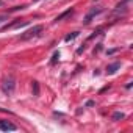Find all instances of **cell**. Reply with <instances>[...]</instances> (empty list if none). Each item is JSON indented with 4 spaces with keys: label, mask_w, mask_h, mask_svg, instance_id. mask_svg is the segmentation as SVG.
Segmentation results:
<instances>
[{
    "label": "cell",
    "mask_w": 133,
    "mask_h": 133,
    "mask_svg": "<svg viewBox=\"0 0 133 133\" xmlns=\"http://www.w3.org/2000/svg\"><path fill=\"white\" fill-rule=\"evenodd\" d=\"M42 31H44V27L42 25H33L31 28H28L27 31H24L19 36V41H28V39H33V38H38Z\"/></svg>",
    "instance_id": "cell-1"
},
{
    "label": "cell",
    "mask_w": 133,
    "mask_h": 133,
    "mask_svg": "<svg viewBox=\"0 0 133 133\" xmlns=\"http://www.w3.org/2000/svg\"><path fill=\"white\" fill-rule=\"evenodd\" d=\"M119 68H121V63H113V64H110L108 68H107V74H108V75H113Z\"/></svg>",
    "instance_id": "cell-7"
},
{
    "label": "cell",
    "mask_w": 133,
    "mask_h": 133,
    "mask_svg": "<svg viewBox=\"0 0 133 133\" xmlns=\"http://www.w3.org/2000/svg\"><path fill=\"white\" fill-rule=\"evenodd\" d=\"M117 52V49H113V50H108V55H111V53H116Z\"/></svg>",
    "instance_id": "cell-14"
},
{
    "label": "cell",
    "mask_w": 133,
    "mask_h": 133,
    "mask_svg": "<svg viewBox=\"0 0 133 133\" xmlns=\"http://www.w3.org/2000/svg\"><path fill=\"white\" fill-rule=\"evenodd\" d=\"M124 117H125V114L121 113V111H116V113L113 114V121H121V119H124Z\"/></svg>",
    "instance_id": "cell-9"
},
{
    "label": "cell",
    "mask_w": 133,
    "mask_h": 133,
    "mask_svg": "<svg viewBox=\"0 0 133 133\" xmlns=\"http://www.w3.org/2000/svg\"><path fill=\"white\" fill-rule=\"evenodd\" d=\"M100 13H102V8H92V10H91V11H89V13L85 16V19H83V24H85V25H88V24H89V22H91V21H92V19H94L97 14H100Z\"/></svg>",
    "instance_id": "cell-3"
},
{
    "label": "cell",
    "mask_w": 133,
    "mask_h": 133,
    "mask_svg": "<svg viewBox=\"0 0 133 133\" xmlns=\"http://www.w3.org/2000/svg\"><path fill=\"white\" fill-rule=\"evenodd\" d=\"M94 105V102L92 100H89V102H86V107H92Z\"/></svg>",
    "instance_id": "cell-15"
},
{
    "label": "cell",
    "mask_w": 133,
    "mask_h": 133,
    "mask_svg": "<svg viewBox=\"0 0 133 133\" xmlns=\"http://www.w3.org/2000/svg\"><path fill=\"white\" fill-rule=\"evenodd\" d=\"M5 21H8V16H6V14H2V16H0V24L5 22Z\"/></svg>",
    "instance_id": "cell-12"
},
{
    "label": "cell",
    "mask_w": 133,
    "mask_h": 133,
    "mask_svg": "<svg viewBox=\"0 0 133 133\" xmlns=\"http://www.w3.org/2000/svg\"><path fill=\"white\" fill-rule=\"evenodd\" d=\"M14 88H16V78H14L13 75L6 77V78L3 80V83H2V91H3L5 94L11 96V94L14 92Z\"/></svg>",
    "instance_id": "cell-2"
},
{
    "label": "cell",
    "mask_w": 133,
    "mask_h": 133,
    "mask_svg": "<svg viewBox=\"0 0 133 133\" xmlns=\"http://www.w3.org/2000/svg\"><path fill=\"white\" fill-rule=\"evenodd\" d=\"M72 13H74V8H69L68 11L61 13L59 16H56V17H55V24H56V22H61V21H63V19H66V17H69V16H71Z\"/></svg>",
    "instance_id": "cell-6"
},
{
    "label": "cell",
    "mask_w": 133,
    "mask_h": 133,
    "mask_svg": "<svg viewBox=\"0 0 133 133\" xmlns=\"http://www.w3.org/2000/svg\"><path fill=\"white\" fill-rule=\"evenodd\" d=\"M17 127L14 125V124H11L10 121H2L0 119V130L2 131H14Z\"/></svg>",
    "instance_id": "cell-4"
},
{
    "label": "cell",
    "mask_w": 133,
    "mask_h": 133,
    "mask_svg": "<svg viewBox=\"0 0 133 133\" xmlns=\"http://www.w3.org/2000/svg\"><path fill=\"white\" fill-rule=\"evenodd\" d=\"M78 35H80V31H72V33H69L68 36L64 38V41H66V42H69V41H74V39H75Z\"/></svg>",
    "instance_id": "cell-8"
},
{
    "label": "cell",
    "mask_w": 133,
    "mask_h": 133,
    "mask_svg": "<svg viewBox=\"0 0 133 133\" xmlns=\"http://www.w3.org/2000/svg\"><path fill=\"white\" fill-rule=\"evenodd\" d=\"M33 96H39V83L36 80L33 82Z\"/></svg>",
    "instance_id": "cell-10"
},
{
    "label": "cell",
    "mask_w": 133,
    "mask_h": 133,
    "mask_svg": "<svg viewBox=\"0 0 133 133\" xmlns=\"http://www.w3.org/2000/svg\"><path fill=\"white\" fill-rule=\"evenodd\" d=\"M58 58H59V52H55V53H53V56H52V61H50V64H55V63L58 61Z\"/></svg>",
    "instance_id": "cell-11"
},
{
    "label": "cell",
    "mask_w": 133,
    "mask_h": 133,
    "mask_svg": "<svg viewBox=\"0 0 133 133\" xmlns=\"http://www.w3.org/2000/svg\"><path fill=\"white\" fill-rule=\"evenodd\" d=\"M85 49H86V47H85V45H82V47H80V49H78V50H77V53H78V55H80V53H82V52H85Z\"/></svg>",
    "instance_id": "cell-13"
},
{
    "label": "cell",
    "mask_w": 133,
    "mask_h": 133,
    "mask_svg": "<svg viewBox=\"0 0 133 133\" xmlns=\"http://www.w3.org/2000/svg\"><path fill=\"white\" fill-rule=\"evenodd\" d=\"M27 24H28V21H16V22H13V24L5 25L2 30H8V28H19V27H25Z\"/></svg>",
    "instance_id": "cell-5"
}]
</instances>
